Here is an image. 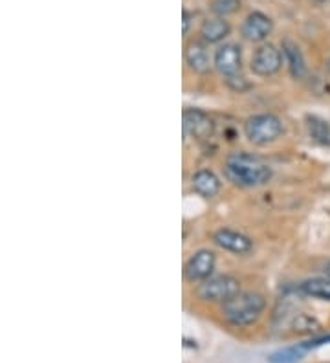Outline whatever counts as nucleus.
<instances>
[{
    "label": "nucleus",
    "mask_w": 330,
    "mask_h": 363,
    "mask_svg": "<svg viewBox=\"0 0 330 363\" xmlns=\"http://www.w3.org/2000/svg\"><path fill=\"white\" fill-rule=\"evenodd\" d=\"M184 21H182V24H184V26H182V31H184V35H187V33H189V26H191V17H193V13H191V11H187V9H184Z\"/></svg>",
    "instance_id": "obj_21"
},
{
    "label": "nucleus",
    "mask_w": 330,
    "mask_h": 363,
    "mask_svg": "<svg viewBox=\"0 0 330 363\" xmlns=\"http://www.w3.org/2000/svg\"><path fill=\"white\" fill-rule=\"evenodd\" d=\"M273 30L272 18L268 15L260 13V11H253L246 17V21L242 23V37L251 43H263L264 39H268V35Z\"/></svg>",
    "instance_id": "obj_10"
},
{
    "label": "nucleus",
    "mask_w": 330,
    "mask_h": 363,
    "mask_svg": "<svg viewBox=\"0 0 330 363\" xmlns=\"http://www.w3.org/2000/svg\"><path fill=\"white\" fill-rule=\"evenodd\" d=\"M226 83H228L229 89L237 90V92H244V90L250 89V83L244 79V76H242V74L237 77H231V79H226Z\"/></svg>",
    "instance_id": "obj_20"
},
{
    "label": "nucleus",
    "mask_w": 330,
    "mask_h": 363,
    "mask_svg": "<svg viewBox=\"0 0 330 363\" xmlns=\"http://www.w3.org/2000/svg\"><path fill=\"white\" fill-rule=\"evenodd\" d=\"M266 308V297L259 292H238L222 305V318L235 328H246L259 321Z\"/></svg>",
    "instance_id": "obj_2"
},
{
    "label": "nucleus",
    "mask_w": 330,
    "mask_h": 363,
    "mask_svg": "<svg viewBox=\"0 0 330 363\" xmlns=\"http://www.w3.org/2000/svg\"><path fill=\"white\" fill-rule=\"evenodd\" d=\"M184 136L185 138H193V140H207L211 138L213 133H215V121L207 112L200 111V108H185L184 114Z\"/></svg>",
    "instance_id": "obj_5"
},
{
    "label": "nucleus",
    "mask_w": 330,
    "mask_h": 363,
    "mask_svg": "<svg viewBox=\"0 0 330 363\" xmlns=\"http://www.w3.org/2000/svg\"><path fill=\"white\" fill-rule=\"evenodd\" d=\"M231 33V26H229L228 21L224 18L215 17L204 21L202 26H200V37L206 45H216V43H222L226 37Z\"/></svg>",
    "instance_id": "obj_15"
},
{
    "label": "nucleus",
    "mask_w": 330,
    "mask_h": 363,
    "mask_svg": "<svg viewBox=\"0 0 330 363\" xmlns=\"http://www.w3.org/2000/svg\"><path fill=\"white\" fill-rule=\"evenodd\" d=\"M325 274H326V277H330V262H329V264H326V268H325Z\"/></svg>",
    "instance_id": "obj_22"
},
{
    "label": "nucleus",
    "mask_w": 330,
    "mask_h": 363,
    "mask_svg": "<svg viewBox=\"0 0 330 363\" xmlns=\"http://www.w3.org/2000/svg\"><path fill=\"white\" fill-rule=\"evenodd\" d=\"M213 65H215L216 72L224 79H231V77L241 76L242 70V52L241 46L229 43V45L220 46L215 52L213 57Z\"/></svg>",
    "instance_id": "obj_8"
},
{
    "label": "nucleus",
    "mask_w": 330,
    "mask_h": 363,
    "mask_svg": "<svg viewBox=\"0 0 330 363\" xmlns=\"http://www.w3.org/2000/svg\"><path fill=\"white\" fill-rule=\"evenodd\" d=\"M185 62L194 74H207L211 70V59L207 52V45L204 40H193L185 48Z\"/></svg>",
    "instance_id": "obj_12"
},
{
    "label": "nucleus",
    "mask_w": 330,
    "mask_h": 363,
    "mask_svg": "<svg viewBox=\"0 0 330 363\" xmlns=\"http://www.w3.org/2000/svg\"><path fill=\"white\" fill-rule=\"evenodd\" d=\"M244 134H246L248 142L257 147L270 145V143L277 142L279 138L285 134V125L281 118L270 112L263 114L250 116L244 123Z\"/></svg>",
    "instance_id": "obj_3"
},
{
    "label": "nucleus",
    "mask_w": 330,
    "mask_h": 363,
    "mask_svg": "<svg viewBox=\"0 0 330 363\" xmlns=\"http://www.w3.org/2000/svg\"><path fill=\"white\" fill-rule=\"evenodd\" d=\"M209 9H211L216 17L224 18L228 15L237 13L238 9H241V0H211Z\"/></svg>",
    "instance_id": "obj_19"
},
{
    "label": "nucleus",
    "mask_w": 330,
    "mask_h": 363,
    "mask_svg": "<svg viewBox=\"0 0 330 363\" xmlns=\"http://www.w3.org/2000/svg\"><path fill=\"white\" fill-rule=\"evenodd\" d=\"M307 129L314 142L321 143V145H330V123H326L325 120L317 118V116H308Z\"/></svg>",
    "instance_id": "obj_17"
},
{
    "label": "nucleus",
    "mask_w": 330,
    "mask_h": 363,
    "mask_svg": "<svg viewBox=\"0 0 330 363\" xmlns=\"http://www.w3.org/2000/svg\"><path fill=\"white\" fill-rule=\"evenodd\" d=\"M216 266V257L211 250H198L187 259L184 266V275L185 279L189 283H202V281L209 279L215 272Z\"/></svg>",
    "instance_id": "obj_7"
},
{
    "label": "nucleus",
    "mask_w": 330,
    "mask_h": 363,
    "mask_svg": "<svg viewBox=\"0 0 330 363\" xmlns=\"http://www.w3.org/2000/svg\"><path fill=\"white\" fill-rule=\"evenodd\" d=\"M213 242L219 248L226 250L229 253H235V255H244V253H250L253 250V240L248 235L241 233V231L229 230V228H220V230H216L213 233Z\"/></svg>",
    "instance_id": "obj_9"
},
{
    "label": "nucleus",
    "mask_w": 330,
    "mask_h": 363,
    "mask_svg": "<svg viewBox=\"0 0 330 363\" xmlns=\"http://www.w3.org/2000/svg\"><path fill=\"white\" fill-rule=\"evenodd\" d=\"M282 52L277 50L273 45H263L255 50L253 57H251L250 68L251 72L259 77L275 76L282 67Z\"/></svg>",
    "instance_id": "obj_6"
},
{
    "label": "nucleus",
    "mask_w": 330,
    "mask_h": 363,
    "mask_svg": "<svg viewBox=\"0 0 330 363\" xmlns=\"http://www.w3.org/2000/svg\"><path fill=\"white\" fill-rule=\"evenodd\" d=\"M241 292V281L233 275H211L209 279L202 281L197 286V296L207 303H222L229 301Z\"/></svg>",
    "instance_id": "obj_4"
},
{
    "label": "nucleus",
    "mask_w": 330,
    "mask_h": 363,
    "mask_svg": "<svg viewBox=\"0 0 330 363\" xmlns=\"http://www.w3.org/2000/svg\"><path fill=\"white\" fill-rule=\"evenodd\" d=\"M191 187L197 195L204 199H215L222 189V182L209 169H200L191 177Z\"/></svg>",
    "instance_id": "obj_13"
},
{
    "label": "nucleus",
    "mask_w": 330,
    "mask_h": 363,
    "mask_svg": "<svg viewBox=\"0 0 330 363\" xmlns=\"http://www.w3.org/2000/svg\"><path fill=\"white\" fill-rule=\"evenodd\" d=\"M299 292L314 299L330 303V277H312L299 284Z\"/></svg>",
    "instance_id": "obj_16"
},
{
    "label": "nucleus",
    "mask_w": 330,
    "mask_h": 363,
    "mask_svg": "<svg viewBox=\"0 0 330 363\" xmlns=\"http://www.w3.org/2000/svg\"><path fill=\"white\" fill-rule=\"evenodd\" d=\"M281 50L282 57H285V62L288 65V70H290L292 77H294V79H304L308 74V68L299 46L294 45L292 40H285L281 45Z\"/></svg>",
    "instance_id": "obj_14"
},
{
    "label": "nucleus",
    "mask_w": 330,
    "mask_h": 363,
    "mask_svg": "<svg viewBox=\"0 0 330 363\" xmlns=\"http://www.w3.org/2000/svg\"><path fill=\"white\" fill-rule=\"evenodd\" d=\"M316 2H325V0H316Z\"/></svg>",
    "instance_id": "obj_24"
},
{
    "label": "nucleus",
    "mask_w": 330,
    "mask_h": 363,
    "mask_svg": "<svg viewBox=\"0 0 330 363\" xmlns=\"http://www.w3.org/2000/svg\"><path fill=\"white\" fill-rule=\"evenodd\" d=\"M325 341H330V337H312V340L303 341V343H297L294 347H286V349L275 350L273 354L268 356L270 363H297L303 359V356L307 354L308 350L316 349V347L323 345Z\"/></svg>",
    "instance_id": "obj_11"
},
{
    "label": "nucleus",
    "mask_w": 330,
    "mask_h": 363,
    "mask_svg": "<svg viewBox=\"0 0 330 363\" xmlns=\"http://www.w3.org/2000/svg\"><path fill=\"white\" fill-rule=\"evenodd\" d=\"M326 67H329V70H330V59H329V65H326Z\"/></svg>",
    "instance_id": "obj_23"
},
{
    "label": "nucleus",
    "mask_w": 330,
    "mask_h": 363,
    "mask_svg": "<svg viewBox=\"0 0 330 363\" xmlns=\"http://www.w3.org/2000/svg\"><path fill=\"white\" fill-rule=\"evenodd\" d=\"M292 328L297 334H316L321 327H319V323H317L312 315L297 314L294 318V321H292Z\"/></svg>",
    "instance_id": "obj_18"
},
{
    "label": "nucleus",
    "mask_w": 330,
    "mask_h": 363,
    "mask_svg": "<svg viewBox=\"0 0 330 363\" xmlns=\"http://www.w3.org/2000/svg\"><path fill=\"white\" fill-rule=\"evenodd\" d=\"M224 173L231 184L244 189H255L272 180V167L263 158L250 152H231L224 162Z\"/></svg>",
    "instance_id": "obj_1"
}]
</instances>
